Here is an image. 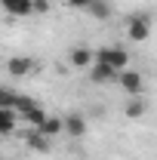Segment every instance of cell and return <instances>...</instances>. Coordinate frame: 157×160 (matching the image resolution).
Returning <instances> with one entry per match:
<instances>
[{"label": "cell", "mask_w": 157, "mask_h": 160, "mask_svg": "<svg viewBox=\"0 0 157 160\" xmlns=\"http://www.w3.org/2000/svg\"><path fill=\"white\" fill-rule=\"evenodd\" d=\"M93 3H99V0H68V6H74V9H89Z\"/></svg>", "instance_id": "cell-16"}, {"label": "cell", "mask_w": 157, "mask_h": 160, "mask_svg": "<svg viewBox=\"0 0 157 160\" xmlns=\"http://www.w3.org/2000/svg\"><path fill=\"white\" fill-rule=\"evenodd\" d=\"M16 123H19V114L16 111L0 108V136H13L16 132Z\"/></svg>", "instance_id": "cell-10"}, {"label": "cell", "mask_w": 157, "mask_h": 160, "mask_svg": "<svg viewBox=\"0 0 157 160\" xmlns=\"http://www.w3.org/2000/svg\"><path fill=\"white\" fill-rule=\"evenodd\" d=\"M25 145H28L31 151H37V154H46V151H49V136H43L40 129H31V132L25 136Z\"/></svg>", "instance_id": "cell-9"}, {"label": "cell", "mask_w": 157, "mask_h": 160, "mask_svg": "<svg viewBox=\"0 0 157 160\" xmlns=\"http://www.w3.org/2000/svg\"><path fill=\"white\" fill-rule=\"evenodd\" d=\"M31 71H34V62L28 59V56H13V59L6 62V74H9V77H28V74H31Z\"/></svg>", "instance_id": "cell-6"}, {"label": "cell", "mask_w": 157, "mask_h": 160, "mask_svg": "<svg viewBox=\"0 0 157 160\" xmlns=\"http://www.w3.org/2000/svg\"><path fill=\"white\" fill-rule=\"evenodd\" d=\"M86 71H89V80L99 83V86H105V83H117V80H120V71H114L111 65H102V62H93Z\"/></svg>", "instance_id": "cell-3"}, {"label": "cell", "mask_w": 157, "mask_h": 160, "mask_svg": "<svg viewBox=\"0 0 157 160\" xmlns=\"http://www.w3.org/2000/svg\"><path fill=\"white\" fill-rule=\"evenodd\" d=\"M93 19H99V22H105L108 16H111V6H108V0H99V3H93L89 9H86Z\"/></svg>", "instance_id": "cell-15"}, {"label": "cell", "mask_w": 157, "mask_h": 160, "mask_svg": "<svg viewBox=\"0 0 157 160\" xmlns=\"http://www.w3.org/2000/svg\"><path fill=\"white\" fill-rule=\"evenodd\" d=\"M96 62L102 65H111L114 71H126V65H129V52L117 46V43H105V46H99L96 49Z\"/></svg>", "instance_id": "cell-1"}, {"label": "cell", "mask_w": 157, "mask_h": 160, "mask_svg": "<svg viewBox=\"0 0 157 160\" xmlns=\"http://www.w3.org/2000/svg\"><path fill=\"white\" fill-rule=\"evenodd\" d=\"M123 111H126V117H129V120H139L142 114H145V102H142V96H133V99L126 102Z\"/></svg>", "instance_id": "cell-13"}, {"label": "cell", "mask_w": 157, "mask_h": 160, "mask_svg": "<svg viewBox=\"0 0 157 160\" xmlns=\"http://www.w3.org/2000/svg\"><path fill=\"white\" fill-rule=\"evenodd\" d=\"M34 12H49V0H34Z\"/></svg>", "instance_id": "cell-17"}, {"label": "cell", "mask_w": 157, "mask_h": 160, "mask_svg": "<svg viewBox=\"0 0 157 160\" xmlns=\"http://www.w3.org/2000/svg\"><path fill=\"white\" fill-rule=\"evenodd\" d=\"M22 92H16L13 86H0V108H9V111H16V102H19Z\"/></svg>", "instance_id": "cell-12"}, {"label": "cell", "mask_w": 157, "mask_h": 160, "mask_svg": "<svg viewBox=\"0 0 157 160\" xmlns=\"http://www.w3.org/2000/svg\"><path fill=\"white\" fill-rule=\"evenodd\" d=\"M120 86L129 92V96H142V89H145V77H142V71H120Z\"/></svg>", "instance_id": "cell-4"}, {"label": "cell", "mask_w": 157, "mask_h": 160, "mask_svg": "<svg viewBox=\"0 0 157 160\" xmlns=\"http://www.w3.org/2000/svg\"><path fill=\"white\" fill-rule=\"evenodd\" d=\"M37 129L43 132V136L56 139V136H62V132H65V120H62V117H46V120L37 126Z\"/></svg>", "instance_id": "cell-11"}, {"label": "cell", "mask_w": 157, "mask_h": 160, "mask_svg": "<svg viewBox=\"0 0 157 160\" xmlns=\"http://www.w3.org/2000/svg\"><path fill=\"white\" fill-rule=\"evenodd\" d=\"M62 120H65V132H68L71 139H80V136H86V129H89L86 117H83V114H77V111H74V114H65Z\"/></svg>", "instance_id": "cell-8"}, {"label": "cell", "mask_w": 157, "mask_h": 160, "mask_svg": "<svg viewBox=\"0 0 157 160\" xmlns=\"http://www.w3.org/2000/svg\"><path fill=\"white\" fill-rule=\"evenodd\" d=\"M126 37L142 43V40L151 37V16L148 12H133L129 19H126Z\"/></svg>", "instance_id": "cell-2"}, {"label": "cell", "mask_w": 157, "mask_h": 160, "mask_svg": "<svg viewBox=\"0 0 157 160\" xmlns=\"http://www.w3.org/2000/svg\"><path fill=\"white\" fill-rule=\"evenodd\" d=\"M68 62L74 65V68H89L93 62H96V49H89V46H71V52H68Z\"/></svg>", "instance_id": "cell-7"}, {"label": "cell", "mask_w": 157, "mask_h": 160, "mask_svg": "<svg viewBox=\"0 0 157 160\" xmlns=\"http://www.w3.org/2000/svg\"><path fill=\"white\" fill-rule=\"evenodd\" d=\"M0 9L6 16H16V19H25L34 12V0H0Z\"/></svg>", "instance_id": "cell-5"}, {"label": "cell", "mask_w": 157, "mask_h": 160, "mask_svg": "<svg viewBox=\"0 0 157 160\" xmlns=\"http://www.w3.org/2000/svg\"><path fill=\"white\" fill-rule=\"evenodd\" d=\"M49 117V114H46V111H43V108H40V105H34V108H31V111H28V114H25V123H28V126H31V129H37L40 123H43V120Z\"/></svg>", "instance_id": "cell-14"}]
</instances>
